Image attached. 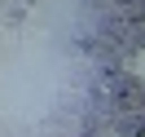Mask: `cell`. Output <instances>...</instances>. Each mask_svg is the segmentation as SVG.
Here are the masks:
<instances>
[{"mask_svg":"<svg viewBox=\"0 0 145 137\" xmlns=\"http://www.w3.org/2000/svg\"><path fill=\"white\" fill-rule=\"evenodd\" d=\"M127 71H132L136 80H145V49H136V53H132V62H127Z\"/></svg>","mask_w":145,"mask_h":137,"instance_id":"1","label":"cell"}]
</instances>
